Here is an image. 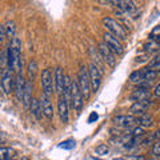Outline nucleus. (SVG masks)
<instances>
[{
  "label": "nucleus",
  "mask_w": 160,
  "mask_h": 160,
  "mask_svg": "<svg viewBox=\"0 0 160 160\" xmlns=\"http://www.w3.org/2000/svg\"><path fill=\"white\" fill-rule=\"evenodd\" d=\"M129 82L133 83V84H136V86H138L139 83L144 82V79H143V71H142V69L133 71L131 75H129Z\"/></svg>",
  "instance_id": "24"
},
{
  "label": "nucleus",
  "mask_w": 160,
  "mask_h": 160,
  "mask_svg": "<svg viewBox=\"0 0 160 160\" xmlns=\"http://www.w3.org/2000/svg\"><path fill=\"white\" fill-rule=\"evenodd\" d=\"M64 69L62 67H56L52 75V83H53V88L58 92V95H63V89H64Z\"/></svg>",
  "instance_id": "11"
},
{
  "label": "nucleus",
  "mask_w": 160,
  "mask_h": 160,
  "mask_svg": "<svg viewBox=\"0 0 160 160\" xmlns=\"http://www.w3.org/2000/svg\"><path fill=\"white\" fill-rule=\"evenodd\" d=\"M38 69H39V67H38V62L35 59H31L28 62V64H27V75H28V82H31V83H33V79L36 78V73H38Z\"/></svg>",
  "instance_id": "19"
},
{
  "label": "nucleus",
  "mask_w": 160,
  "mask_h": 160,
  "mask_svg": "<svg viewBox=\"0 0 160 160\" xmlns=\"http://www.w3.org/2000/svg\"><path fill=\"white\" fill-rule=\"evenodd\" d=\"M16 156V151L11 147H0V160H8Z\"/></svg>",
  "instance_id": "21"
},
{
  "label": "nucleus",
  "mask_w": 160,
  "mask_h": 160,
  "mask_svg": "<svg viewBox=\"0 0 160 160\" xmlns=\"http://www.w3.org/2000/svg\"><path fill=\"white\" fill-rule=\"evenodd\" d=\"M151 98V91L149 89H143V88H136L135 91L131 93L129 99L132 102H142V100H149Z\"/></svg>",
  "instance_id": "17"
},
{
  "label": "nucleus",
  "mask_w": 160,
  "mask_h": 160,
  "mask_svg": "<svg viewBox=\"0 0 160 160\" xmlns=\"http://www.w3.org/2000/svg\"><path fill=\"white\" fill-rule=\"evenodd\" d=\"M103 40H104V44L111 49V51L113 52L115 56H120V55L124 53V47H123V43L120 42V40H118L116 38H113L112 35H109L108 32H106L103 35Z\"/></svg>",
  "instance_id": "6"
},
{
  "label": "nucleus",
  "mask_w": 160,
  "mask_h": 160,
  "mask_svg": "<svg viewBox=\"0 0 160 160\" xmlns=\"http://www.w3.org/2000/svg\"><path fill=\"white\" fill-rule=\"evenodd\" d=\"M131 136H133V138H140V136H144L146 135V128H143V127H135V128H132V131H131Z\"/></svg>",
  "instance_id": "27"
},
{
  "label": "nucleus",
  "mask_w": 160,
  "mask_h": 160,
  "mask_svg": "<svg viewBox=\"0 0 160 160\" xmlns=\"http://www.w3.org/2000/svg\"><path fill=\"white\" fill-rule=\"evenodd\" d=\"M84 106V99L79 91L76 80H73L71 84V95H69V108H73L76 112H80Z\"/></svg>",
  "instance_id": "4"
},
{
  "label": "nucleus",
  "mask_w": 160,
  "mask_h": 160,
  "mask_svg": "<svg viewBox=\"0 0 160 160\" xmlns=\"http://www.w3.org/2000/svg\"><path fill=\"white\" fill-rule=\"evenodd\" d=\"M151 160H153V159H151Z\"/></svg>",
  "instance_id": "38"
},
{
  "label": "nucleus",
  "mask_w": 160,
  "mask_h": 160,
  "mask_svg": "<svg viewBox=\"0 0 160 160\" xmlns=\"http://www.w3.org/2000/svg\"><path fill=\"white\" fill-rule=\"evenodd\" d=\"M7 139V136H6V133H3V132H0V143H3L4 140Z\"/></svg>",
  "instance_id": "35"
},
{
  "label": "nucleus",
  "mask_w": 160,
  "mask_h": 160,
  "mask_svg": "<svg viewBox=\"0 0 160 160\" xmlns=\"http://www.w3.org/2000/svg\"><path fill=\"white\" fill-rule=\"evenodd\" d=\"M109 152V147L107 144H99V146L95 148V153L99 155V156H104V155H108Z\"/></svg>",
  "instance_id": "26"
},
{
  "label": "nucleus",
  "mask_w": 160,
  "mask_h": 160,
  "mask_svg": "<svg viewBox=\"0 0 160 160\" xmlns=\"http://www.w3.org/2000/svg\"><path fill=\"white\" fill-rule=\"evenodd\" d=\"M98 47H99V48H98V52H99L100 56H102L103 62L106 63L108 67H111V68L116 67L118 59H116V56L113 55V52L111 51V49H109L103 42H102V43H99V46H98Z\"/></svg>",
  "instance_id": "8"
},
{
  "label": "nucleus",
  "mask_w": 160,
  "mask_h": 160,
  "mask_svg": "<svg viewBox=\"0 0 160 160\" xmlns=\"http://www.w3.org/2000/svg\"><path fill=\"white\" fill-rule=\"evenodd\" d=\"M26 82H27V80L24 79V76L22 73H18L16 76H15L12 92L15 93L18 102H22V96H23V92H24V87H26Z\"/></svg>",
  "instance_id": "13"
},
{
  "label": "nucleus",
  "mask_w": 160,
  "mask_h": 160,
  "mask_svg": "<svg viewBox=\"0 0 160 160\" xmlns=\"http://www.w3.org/2000/svg\"><path fill=\"white\" fill-rule=\"evenodd\" d=\"M102 22H103L104 28H106L108 31V33L112 35L113 38H116L118 40H120V42H124V40L128 39L127 29L124 28L118 20H115L112 18H104Z\"/></svg>",
  "instance_id": "2"
},
{
  "label": "nucleus",
  "mask_w": 160,
  "mask_h": 160,
  "mask_svg": "<svg viewBox=\"0 0 160 160\" xmlns=\"http://www.w3.org/2000/svg\"><path fill=\"white\" fill-rule=\"evenodd\" d=\"M126 160H146V158L143 155H132V156H128V158H124Z\"/></svg>",
  "instance_id": "31"
},
{
  "label": "nucleus",
  "mask_w": 160,
  "mask_h": 160,
  "mask_svg": "<svg viewBox=\"0 0 160 160\" xmlns=\"http://www.w3.org/2000/svg\"><path fill=\"white\" fill-rule=\"evenodd\" d=\"M32 91H33V83L31 82H26V87H24V92H23V96H22V103L26 109H28L29 107V103H31V99L32 96Z\"/></svg>",
  "instance_id": "16"
},
{
  "label": "nucleus",
  "mask_w": 160,
  "mask_h": 160,
  "mask_svg": "<svg viewBox=\"0 0 160 160\" xmlns=\"http://www.w3.org/2000/svg\"><path fill=\"white\" fill-rule=\"evenodd\" d=\"M159 38H160V26H155L152 31L149 32V40H152V42H158Z\"/></svg>",
  "instance_id": "28"
},
{
  "label": "nucleus",
  "mask_w": 160,
  "mask_h": 160,
  "mask_svg": "<svg viewBox=\"0 0 160 160\" xmlns=\"http://www.w3.org/2000/svg\"><path fill=\"white\" fill-rule=\"evenodd\" d=\"M142 71H143V79H144V82L152 84L153 80L158 79V72L151 71V69H148L147 67L146 68H142Z\"/></svg>",
  "instance_id": "23"
},
{
  "label": "nucleus",
  "mask_w": 160,
  "mask_h": 160,
  "mask_svg": "<svg viewBox=\"0 0 160 160\" xmlns=\"http://www.w3.org/2000/svg\"><path fill=\"white\" fill-rule=\"evenodd\" d=\"M152 153H153L155 158L160 156V143H159V140H155L153 144H152Z\"/></svg>",
  "instance_id": "29"
},
{
  "label": "nucleus",
  "mask_w": 160,
  "mask_h": 160,
  "mask_svg": "<svg viewBox=\"0 0 160 160\" xmlns=\"http://www.w3.org/2000/svg\"><path fill=\"white\" fill-rule=\"evenodd\" d=\"M98 118H99V116H98V113H96V112H92V113H91V116H89V119H88V122H89V123H92L93 120H98Z\"/></svg>",
  "instance_id": "33"
},
{
  "label": "nucleus",
  "mask_w": 160,
  "mask_h": 160,
  "mask_svg": "<svg viewBox=\"0 0 160 160\" xmlns=\"http://www.w3.org/2000/svg\"><path fill=\"white\" fill-rule=\"evenodd\" d=\"M40 84L43 88V93L47 96H51L53 93V83H52V72L49 68H46L42 71L40 75Z\"/></svg>",
  "instance_id": "7"
},
{
  "label": "nucleus",
  "mask_w": 160,
  "mask_h": 160,
  "mask_svg": "<svg viewBox=\"0 0 160 160\" xmlns=\"http://www.w3.org/2000/svg\"><path fill=\"white\" fill-rule=\"evenodd\" d=\"M78 87H79V91L82 93V96L84 100H88L89 96H91V86H89V78H88V71L87 68L82 66L79 68V72H78Z\"/></svg>",
  "instance_id": "3"
},
{
  "label": "nucleus",
  "mask_w": 160,
  "mask_h": 160,
  "mask_svg": "<svg viewBox=\"0 0 160 160\" xmlns=\"http://www.w3.org/2000/svg\"><path fill=\"white\" fill-rule=\"evenodd\" d=\"M155 96H160V84H156V86H155Z\"/></svg>",
  "instance_id": "34"
},
{
  "label": "nucleus",
  "mask_w": 160,
  "mask_h": 160,
  "mask_svg": "<svg viewBox=\"0 0 160 160\" xmlns=\"http://www.w3.org/2000/svg\"><path fill=\"white\" fill-rule=\"evenodd\" d=\"M9 53H11V71L18 73H22L23 68V59H22V40L18 36L11 39V44H9Z\"/></svg>",
  "instance_id": "1"
},
{
  "label": "nucleus",
  "mask_w": 160,
  "mask_h": 160,
  "mask_svg": "<svg viewBox=\"0 0 160 160\" xmlns=\"http://www.w3.org/2000/svg\"><path fill=\"white\" fill-rule=\"evenodd\" d=\"M13 80L15 76L12 75V71H9L7 68H2V75H0V86L4 93H11L13 89Z\"/></svg>",
  "instance_id": "9"
},
{
  "label": "nucleus",
  "mask_w": 160,
  "mask_h": 160,
  "mask_svg": "<svg viewBox=\"0 0 160 160\" xmlns=\"http://www.w3.org/2000/svg\"><path fill=\"white\" fill-rule=\"evenodd\" d=\"M7 35H6V31H4V27L0 26V43H3L4 40H6Z\"/></svg>",
  "instance_id": "32"
},
{
  "label": "nucleus",
  "mask_w": 160,
  "mask_h": 160,
  "mask_svg": "<svg viewBox=\"0 0 160 160\" xmlns=\"http://www.w3.org/2000/svg\"><path fill=\"white\" fill-rule=\"evenodd\" d=\"M148 69H151V71H155V72H158L159 69H160V59L159 56H155L151 62L148 63V66H147Z\"/></svg>",
  "instance_id": "25"
},
{
  "label": "nucleus",
  "mask_w": 160,
  "mask_h": 160,
  "mask_svg": "<svg viewBox=\"0 0 160 160\" xmlns=\"http://www.w3.org/2000/svg\"><path fill=\"white\" fill-rule=\"evenodd\" d=\"M136 123H139L140 127L148 128V127H151L152 124H153V118L151 116V115H148V113L140 115V116L136 118Z\"/></svg>",
  "instance_id": "20"
},
{
  "label": "nucleus",
  "mask_w": 160,
  "mask_h": 160,
  "mask_svg": "<svg viewBox=\"0 0 160 160\" xmlns=\"http://www.w3.org/2000/svg\"><path fill=\"white\" fill-rule=\"evenodd\" d=\"M113 160H126V159H123V158H119V159H113Z\"/></svg>",
  "instance_id": "37"
},
{
  "label": "nucleus",
  "mask_w": 160,
  "mask_h": 160,
  "mask_svg": "<svg viewBox=\"0 0 160 160\" xmlns=\"http://www.w3.org/2000/svg\"><path fill=\"white\" fill-rule=\"evenodd\" d=\"M39 100V104H40V109H42V113L46 116L48 120H52L53 119V104L51 102V99L47 95L42 93Z\"/></svg>",
  "instance_id": "10"
},
{
  "label": "nucleus",
  "mask_w": 160,
  "mask_h": 160,
  "mask_svg": "<svg viewBox=\"0 0 160 160\" xmlns=\"http://www.w3.org/2000/svg\"><path fill=\"white\" fill-rule=\"evenodd\" d=\"M29 112H31L32 116L36 119V120H40L43 116V113H42V109H40V104H39V100L36 98H32L31 99V103H29Z\"/></svg>",
  "instance_id": "18"
},
{
  "label": "nucleus",
  "mask_w": 160,
  "mask_h": 160,
  "mask_svg": "<svg viewBox=\"0 0 160 160\" xmlns=\"http://www.w3.org/2000/svg\"><path fill=\"white\" fill-rule=\"evenodd\" d=\"M88 78H89V86H91V92H98V89L102 86V80H103V75L100 73L96 66H93L91 63L88 66Z\"/></svg>",
  "instance_id": "5"
},
{
  "label": "nucleus",
  "mask_w": 160,
  "mask_h": 160,
  "mask_svg": "<svg viewBox=\"0 0 160 160\" xmlns=\"http://www.w3.org/2000/svg\"><path fill=\"white\" fill-rule=\"evenodd\" d=\"M4 31H6V35L7 38L12 39L16 36V24H15V22H12V20H8V22L4 24Z\"/></svg>",
  "instance_id": "22"
},
{
  "label": "nucleus",
  "mask_w": 160,
  "mask_h": 160,
  "mask_svg": "<svg viewBox=\"0 0 160 160\" xmlns=\"http://www.w3.org/2000/svg\"><path fill=\"white\" fill-rule=\"evenodd\" d=\"M86 160H99V159H96V158H93V156H88Z\"/></svg>",
  "instance_id": "36"
},
{
  "label": "nucleus",
  "mask_w": 160,
  "mask_h": 160,
  "mask_svg": "<svg viewBox=\"0 0 160 160\" xmlns=\"http://www.w3.org/2000/svg\"><path fill=\"white\" fill-rule=\"evenodd\" d=\"M69 107H68V103L66 98L63 95H59L58 96V113L60 116V120H62L63 124H67L68 120H69Z\"/></svg>",
  "instance_id": "12"
},
{
  "label": "nucleus",
  "mask_w": 160,
  "mask_h": 160,
  "mask_svg": "<svg viewBox=\"0 0 160 160\" xmlns=\"http://www.w3.org/2000/svg\"><path fill=\"white\" fill-rule=\"evenodd\" d=\"M112 122L118 127L128 128V127H132L136 123V116H132V115H118V116H115L112 119Z\"/></svg>",
  "instance_id": "15"
},
{
  "label": "nucleus",
  "mask_w": 160,
  "mask_h": 160,
  "mask_svg": "<svg viewBox=\"0 0 160 160\" xmlns=\"http://www.w3.org/2000/svg\"><path fill=\"white\" fill-rule=\"evenodd\" d=\"M59 147L64 148V149H72L75 147V142H73V140H67V142H63Z\"/></svg>",
  "instance_id": "30"
},
{
  "label": "nucleus",
  "mask_w": 160,
  "mask_h": 160,
  "mask_svg": "<svg viewBox=\"0 0 160 160\" xmlns=\"http://www.w3.org/2000/svg\"><path fill=\"white\" fill-rule=\"evenodd\" d=\"M151 106V102L149 100H142V102H135L131 107H129V115L132 116H140V115H144L147 112V109Z\"/></svg>",
  "instance_id": "14"
}]
</instances>
